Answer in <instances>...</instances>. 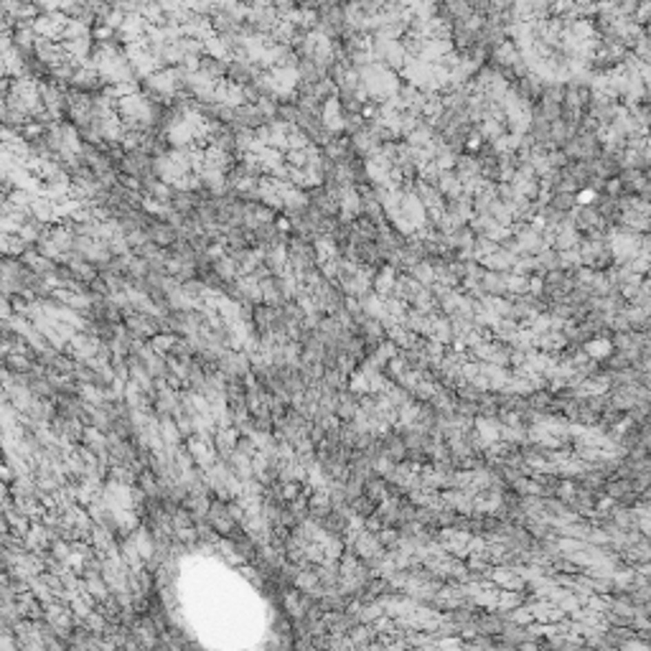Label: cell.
Masks as SVG:
<instances>
[{
    "mask_svg": "<svg viewBox=\"0 0 651 651\" xmlns=\"http://www.w3.org/2000/svg\"><path fill=\"white\" fill-rule=\"evenodd\" d=\"M66 23H69V18L61 16L59 10H49L46 16H39L33 21V31L41 33L43 39H59L64 33Z\"/></svg>",
    "mask_w": 651,
    "mask_h": 651,
    "instance_id": "1",
    "label": "cell"
}]
</instances>
